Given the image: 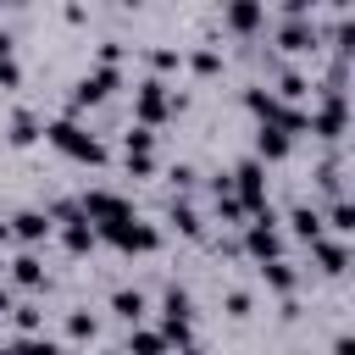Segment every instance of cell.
Returning <instances> with one entry per match:
<instances>
[{"label": "cell", "mask_w": 355, "mask_h": 355, "mask_svg": "<svg viewBox=\"0 0 355 355\" xmlns=\"http://www.w3.org/2000/svg\"><path fill=\"white\" fill-rule=\"evenodd\" d=\"M44 139L61 150V155H72V161H89V166H105V144L89 133V128H78L72 116H55V122H44Z\"/></svg>", "instance_id": "1"}, {"label": "cell", "mask_w": 355, "mask_h": 355, "mask_svg": "<svg viewBox=\"0 0 355 355\" xmlns=\"http://www.w3.org/2000/svg\"><path fill=\"white\" fill-rule=\"evenodd\" d=\"M94 239H105V244L122 250V255H150V250H161V227H155V222H139V216L105 222V227H94Z\"/></svg>", "instance_id": "2"}, {"label": "cell", "mask_w": 355, "mask_h": 355, "mask_svg": "<svg viewBox=\"0 0 355 355\" xmlns=\"http://www.w3.org/2000/svg\"><path fill=\"white\" fill-rule=\"evenodd\" d=\"M172 111H183V94H172L161 78H144V83L133 89V122H139V128H161Z\"/></svg>", "instance_id": "3"}, {"label": "cell", "mask_w": 355, "mask_h": 355, "mask_svg": "<svg viewBox=\"0 0 355 355\" xmlns=\"http://www.w3.org/2000/svg\"><path fill=\"white\" fill-rule=\"evenodd\" d=\"M244 255H250L255 266L283 261V227H277V211H272V205H266V211H255V216L244 222Z\"/></svg>", "instance_id": "4"}, {"label": "cell", "mask_w": 355, "mask_h": 355, "mask_svg": "<svg viewBox=\"0 0 355 355\" xmlns=\"http://www.w3.org/2000/svg\"><path fill=\"white\" fill-rule=\"evenodd\" d=\"M227 178H233V194H239V205H244L250 216H255V211H266V166H261L255 155H250V161H239Z\"/></svg>", "instance_id": "5"}, {"label": "cell", "mask_w": 355, "mask_h": 355, "mask_svg": "<svg viewBox=\"0 0 355 355\" xmlns=\"http://www.w3.org/2000/svg\"><path fill=\"white\" fill-rule=\"evenodd\" d=\"M78 211H83V222L105 227V222H122V216H133V200H122V194H111V189H83Z\"/></svg>", "instance_id": "6"}, {"label": "cell", "mask_w": 355, "mask_h": 355, "mask_svg": "<svg viewBox=\"0 0 355 355\" xmlns=\"http://www.w3.org/2000/svg\"><path fill=\"white\" fill-rule=\"evenodd\" d=\"M122 89V72L116 67H94V72H83L78 83H72V111H83V105H100L105 94H116Z\"/></svg>", "instance_id": "7"}, {"label": "cell", "mask_w": 355, "mask_h": 355, "mask_svg": "<svg viewBox=\"0 0 355 355\" xmlns=\"http://www.w3.org/2000/svg\"><path fill=\"white\" fill-rule=\"evenodd\" d=\"M222 28L239 33V39H255L266 28V0H227L222 6Z\"/></svg>", "instance_id": "8"}, {"label": "cell", "mask_w": 355, "mask_h": 355, "mask_svg": "<svg viewBox=\"0 0 355 355\" xmlns=\"http://www.w3.org/2000/svg\"><path fill=\"white\" fill-rule=\"evenodd\" d=\"M316 44H322V33H316L311 17H283V28H277V50L283 55H311Z\"/></svg>", "instance_id": "9"}, {"label": "cell", "mask_w": 355, "mask_h": 355, "mask_svg": "<svg viewBox=\"0 0 355 355\" xmlns=\"http://www.w3.org/2000/svg\"><path fill=\"white\" fill-rule=\"evenodd\" d=\"M311 133L316 139H327V144H338L344 139V94H322V111H311Z\"/></svg>", "instance_id": "10"}, {"label": "cell", "mask_w": 355, "mask_h": 355, "mask_svg": "<svg viewBox=\"0 0 355 355\" xmlns=\"http://www.w3.org/2000/svg\"><path fill=\"white\" fill-rule=\"evenodd\" d=\"M6 227H11V239H22V244H39V239H50L55 233V222H50V211H17V216H6Z\"/></svg>", "instance_id": "11"}, {"label": "cell", "mask_w": 355, "mask_h": 355, "mask_svg": "<svg viewBox=\"0 0 355 355\" xmlns=\"http://www.w3.org/2000/svg\"><path fill=\"white\" fill-rule=\"evenodd\" d=\"M288 150H294V139H288V133H277L272 122H261V128H255V161H261V166H266V161H283Z\"/></svg>", "instance_id": "12"}, {"label": "cell", "mask_w": 355, "mask_h": 355, "mask_svg": "<svg viewBox=\"0 0 355 355\" xmlns=\"http://www.w3.org/2000/svg\"><path fill=\"white\" fill-rule=\"evenodd\" d=\"M311 255H316V266H322L327 277H338V272L349 266V244H344V239H327V233L311 244Z\"/></svg>", "instance_id": "13"}, {"label": "cell", "mask_w": 355, "mask_h": 355, "mask_svg": "<svg viewBox=\"0 0 355 355\" xmlns=\"http://www.w3.org/2000/svg\"><path fill=\"white\" fill-rule=\"evenodd\" d=\"M33 139H44V122H39L33 111H11V122H6V144H17V150H28Z\"/></svg>", "instance_id": "14"}, {"label": "cell", "mask_w": 355, "mask_h": 355, "mask_svg": "<svg viewBox=\"0 0 355 355\" xmlns=\"http://www.w3.org/2000/svg\"><path fill=\"white\" fill-rule=\"evenodd\" d=\"M288 227H294L300 244H316V239H322V211H316V205H294V211H288Z\"/></svg>", "instance_id": "15"}, {"label": "cell", "mask_w": 355, "mask_h": 355, "mask_svg": "<svg viewBox=\"0 0 355 355\" xmlns=\"http://www.w3.org/2000/svg\"><path fill=\"white\" fill-rule=\"evenodd\" d=\"M111 311H116L128 327H139V322H144V311H150V300H144L139 288H116V294H111Z\"/></svg>", "instance_id": "16"}, {"label": "cell", "mask_w": 355, "mask_h": 355, "mask_svg": "<svg viewBox=\"0 0 355 355\" xmlns=\"http://www.w3.org/2000/svg\"><path fill=\"white\" fill-rule=\"evenodd\" d=\"M122 355H172V344H166L155 327H133L128 344H122Z\"/></svg>", "instance_id": "17"}, {"label": "cell", "mask_w": 355, "mask_h": 355, "mask_svg": "<svg viewBox=\"0 0 355 355\" xmlns=\"http://www.w3.org/2000/svg\"><path fill=\"white\" fill-rule=\"evenodd\" d=\"M61 244H67L72 255H89V250L100 244V239H94V222H83V216H78V222H61Z\"/></svg>", "instance_id": "18"}, {"label": "cell", "mask_w": 355, "mask_h": 355, "mask_svg": "<svg viewBox=\"0 0 355 355\" xmlns=\"http://www.w3.org/2000/svg\"><path fill=\"white\" fill-rule=\"evenodd\" d=\"M11 277H17L22 288H44V261H39L33 250H22V255L11 261Z\"/></svg>", "instance_id": "19"}, {"label": "cell", "mask_w": 355, "mask_h": 355, "mask_svg": "<svg viewBox=\"0 0 355 355\" xmlns=\"http://www.w3.org/2000/svg\"><path fill=\"white\" fill-rule=\"evenodd\" d=\"M161 322H194L189 288H166V294H161Z\"/></svg>", "instance_id": "20"}, {"label": "cell", "mask_w": 355, "mask_h": 355, "mask_svg": "<svg viewBox=\"0 0 355 355\" xmlns=\"http://www.w3.org/2000/svg\"><path fill=\"white\" fill-rule=\"evenodd\" d=\"M6 355H61V344L44 338V333H17V338L6 344Z\"/></svg>", "instance_id": "21"}, {"label": "cell", "mask_w": 355, "mask_h": 355, "mask_svg": "<svg viewBox=\"0 0 355 355\" xmlns=\"http://www.w3.org/2000/svg\"><path fill=\"white\" fill-rule=\"evenodd\" d=\"M322 222H327V227H333L338 239H349V233H355V205H349V200L338 194V200L327 205V216H322Z\"/></svg>", "instance_id": "22"}, {"label": "cell", "mask_w": 355, "mask_h": 355, "mask_svg": "<svg viewBox=\"0 0 355 355\" xmlns=\"http://www.w3.org/2000/svg\"><path fill=\"white\" fill-rule=\"evenodd\" d=\"M261 277H266V288H277V294H294V283H300V272H294L288 261H266Z\"/></svg>", "instance_id": "23"}, {"label": "cell", "mask_w": 355, "mask_h": 355, "mask_svg": "<svg viewBox=\"0 0 355 355\" xmlns=\"http://www.w3.org/2000/svg\"><path fill=\"white\" fill-rule=\"evenodd\" d=\"M150 150H155V128H139V122H133V128L122 133V155H150Z\"/></svg>", "instance_id": "24"}, {"label": "cell", "mask_w": 355, "mask_h": 355, "mask_svg": "<svg viewBox=\"0 0 355 355\" xmlns=\"http://www.w3.org/2000/svg\"><path fill=\"white\" fill-rule=\"evenodd\" d=\"M211 200H216V216H222L227 227H244V222H250V211L239 205V194H233V189H227V194H211Z\"/></svg>", "instance_id": "25"}, {"label": "cell", "mask_w": 355, "mask_h": 355, "mask_svg": "<svg viewBox=\"0 0 355 355\" xmlns=\"http://www.w3.org/2000/svg\"><path fill=\"white\" fill-rule=\"evenodd\" d=\"M100 333V322H94V311H67V338H78V344H89Z\"/></svg>", "instance_id": "26"}, {"label": "cell", "mask_w": 355, "mask_h": 355, "mask_svg": "<svg viewBox=\"0 0 355 355\" xmlns=\"http://www.w3.org/2000/svg\"><path fill=\"white\" fill-rule=\"evenodd\" d=\"M244 105H250V111H255V116H261V122H272V116H277V105H283V100H277V94H266V89H244Z\"/></svg>", "instance_id": "27"}, {"label": "cell", "mask_w": 355, "mask_h": 355, "mask_svg": "<svg viewBox=\"0 0 355 355\" xmlns=\"http://www.w3.org/2000/svg\"><path fill=\"white\" fill-rule=\"evenodd\" d=\"M166 216H172V227H178V233H189V239H200V211H194V205H183V200H178V205H172Z\"/></svg>", "instance_id": "28"}, {"label": "cell", "mask_w": 355, "mask_h": 355, "mask_svg": "<svg viewBox=\"0 0 355 355\" xmlns=\"http://www.w3.org/2000/svg\"><path fill=\"white\" fill-rule=\"evenodd\" d=\"M305 94H311V78H300V72L277 78V100H305Z\"/></svg>", "instance_id": "29"}, {"label": "cell", "mask_w": 355, "mask_h": 355, "mask_svg": "<svg viewBox=\"0 0 355 355\" xmlns=\"http://www.w3.org/2000/svg\"><path fill=\"white\" fill-rule=\"evenodd\" d=\"M6 316L17 322V333H39V322H44V316H39V305H11Z\"/></svg>", "instance_id": "30"}, {"label": "cell", "mask_w": 355, "mask_h": 355, "mask_svg": "<svg viewBox=\"0 0 355 355\" xmlns=\"http://www.w3.org/2000/svg\"><path fill=\"white\" fill-rule=\"evenodd\" d=\"M189 67H194L200 78H216V72H222V55H216V50H194V55H189Z\"/></svg>", "instance_id": "31"}, {"label": "cell", "mask_w": 355, "mask_h": 355, "mask_svg": "<svg viewBox=\"0 0 355 355\" xmlns=\"http://www.w3.org/2000/svg\"><path fill=\"white\" fill-rule=\"evenodd\" d=\"M150 67H155V72H178L183 55H178V50H150Z\"/></svg>", "instance_id": "32"}, {"label": "cell", "mask_w": 355, "mask_h": 355, "mask_svg": "<svg viewBox=\"0 0 355 355\" xmlns=\"http://www.w3.org/2000/svg\"><path fill=\"white\" fill-rule=\"evenodd\" d=\"M166 178H172V189H194V178H200V172H194L189 161H178V166H172Z\"/></svg>", "instance_id": "33"}, {"label": "cell", "mask_w": 355, "mask_h": 355, "mask_svg": "<svg viewBox=\"0 0 355 355\" xmlns=\"http://www.w3.org/2000/svg\"><path fill=\"white\" fill-rule=\"evenodd\" d=\"M128 172H133V178H150V172H155V150H150V155H128Z\"/></svg>", "instance_id": "34"}, {"label": "cell", "mask_w": 355, "mask_h": 355, "mask_svg": "<svg viewBox=\"0 0 355 355\" xmlns=\"http://www.w3.org/2000/svg\"><path fill=\"white\" fill-rule=\"evenodd\" d=\"M227 316H250V294L244 288H227Z\"/></svg>", "instance_id": "35"}, {"label": "cell", "mask_w": 355, "mask_h": 355, "mask_svg": "<svg viewBox=\"0 0 355 355\" xmlns=\"http://www.w3.org/2000/svg\"><path fill=\"white\" fill-rule=\"evenodd\" d=\"M17 83H22V67L6 55V61H0V89H17Z\"/></svg>", "instance_id": "36"}, {"label": "cell", "mask_w": 355, "mask_h": 355, "mask_svg": "<svg viewBox=\"0 0 355 355\" xmlns=\"http://www.w3.org/2000/svg\"><path fill=\"white\" fill-rule=\"evenodd\" d=\"M122 61V44L116 39H100V67H116Z\"/></svg>", "instance_id": "37"}, {"label": "cell", "mask_w": 355, "mask_h": 355, "mask_svg": "<svg viewBox=\"0 0 355 355\" xmlns=\"http://www.w3.org/2000/svg\"><path fill=\"white\" fill-rule=\"evenodd\" d=\"M322 0H283V17H311Z\"/></svg>", "instance_id": "38"}, {"label": "cell", "mask_w": 355, "mask_h": 355, "mask_svg": "<svg viewBox=\"0 0 355 355\" xmlns=\"http://www.w3.org/2000/svg\"><path fill=\"white\" fill-rule=\"evenodd\" d=\"M333 355H355V338H344V333H338V338H333Z\"/></svg>", "instance_id": "39"}, {"label": "cell", "mask_w": 355, "mask_h": 355, "mask_svg": "<svg viewBox=\"0 0 355 355\" xmlns=\"http://www.w3.org/2000/svg\"><path fill=\"white\" fill-rule=\"evenodd\" d=\"M11 44H17V39H11V33H6V28H0V61H6V55H11Z\"/></svg>", "instance_id": "40"}, {"label": "cell", "mask_w": 355, "mask_h": 355, "mask_svg": "<svg viewBox=\"0 0 355 355\" xmlns=\"http://www.w3.org/2000/svg\"><path fill=\"white\" fill-rule=\"evenodd\" d=\"M178 355H205V349L200 344H178Z\"/></svg>", "instance_id": "41"}, {"label": "cell", "mask_w": 355, "mask_h": 355, "mask_svg": "<svg viewBox=\"0 0 355 355\" xmlns=\"http://www.w3.org/2000/svg\"><path fill=\"white\" fill-rule=\"evenodd\" d=\"M6 311H11V294H6V288H0V316H6Z\"/></svg>", "instance_id": "42"}, {"label": "cell", "mask_w": 355, "mask_h": 355, "mask_svg": "<svg viewBox=\"0 0 355 355\" xmlns=\"http://www.w3.org/2000/svg\"><path fill=\"white\" fill-rule=\"evenodd\" d=\"M6 239H11V227H6V216H0V244H6Z\"/></svg>", "instance_id": "43"}, {"label": "cell", "mask_w": 355, "mask_h": 355, "mask_svg": "<svg viewBox=\"0 0 355 355\" xmlns=\"http://www.w3.org/2000/svg\"><path fill=\"white\" fill-rule=\"evenodd\" d=\"M116 6H144V0H116Z\"/></svg>", "instance_id": "44"}, {"label": "cell", "mask_w": 355, "mask_h": 355, "mask_svg": "<svg viewBox=\"0 0 355 355\" xmlns=\"http://www.w3.org/2000/svg\"><path fill=\"white\" fill-rule=\"evenodd\" d=\"M0 6H28V0H0Z\"/></svg>", "instance_id": "45"}, {"label": "cell", "mask_w": 355, "mask_h": 355, "mask_svg": "<svg viewBox=\"0 0 355 355\" xmlns=\"http://www.w3.org/2000/svg\"><path fill=\"white\" fill-rule=\"evenodd\" d=\"M100 355H122V349H100Z\"/></svg>", "instance_id": "46"}, {"label": "cell", "mask_w": 355, "mask_h": 355, "mask_svg": "<svg viewBox=\"0 0 355 355\" xmlns=\"http://www.w3.org/2000/svg\"><path fill=\"white\" fill-rule=\"evenodd\" d=\"M0 355H6V344H0Z\"/></svg>", "instance_id": "47"}]
</instances>
